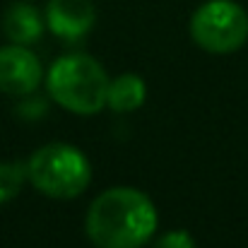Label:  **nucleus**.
Listing matches in <instances>:
<instances>
[{
    "mask_svg": "<svg viewBox=\"0 0 248 248\" xmlns=\"http://www.w3.org/2000/svg\"><path fill=\"white\" fill-rule=\"evenodd\" d=\"M152 200L135 188H108L87 210L84 229L96 248H140L157 232Z\"/></svg>",
    "mask_w": 248,
    "mask_h": 248,
    "instance_id": "nucleus-1",
    "label": "nucleus"
},
{
    "mask_svg": "<svg viewBox=\"0 0 248 248\" xmlns=\"http://www.w3.org/2000/svg\"><path fill=\"white\" fill-rule=\"evenodd\" d=\"M46 84L53 101L78 116L99 113L108 99V78L104 68L84 53L58 58L48 70Z\"/></svg>",
    "mask_w": 248,
    "mask_h": 248,
    "instance_id": "nucleus-2",
    "label": "nucleus"
},
{
    "mask_svg": "<svg viewBox=\"0 0 248 248\" xmlns=\"http://www.w3.org/2000/svg\"><path fill=\"white\" fill-rule=\"evenodd\" d=\"M29 183L48 198L73 200L87 190L92 181V166L73 145H46L36 150L27 162Z\"/></svg>",
    "mask_w": 248,
    "mask_h": 248,
    "instance_id": "nucleus-3",
    "label": "nucleus"
},
{
    "mask_svg": "<svg viewBox=\"0 0 248 248\" xmlns=\"http://www.w3.org/2000/svg\"><path fill=\"white\" fill-rule=\"evenodd\" d=\"M190 36L207 53H234L248 41V12L234 0H210L193 12Z\"/></svg>",
    "mask_w": 248,
    "mask_h": 248,
    "instance_id": "nucleus-4",
    "label": "nucleus"
},
{
    "mask_svg": "<svg viewBox=\"0 0 248 248\" xmlns=\"http://www.w3.org/2000/svg\"><path fill=\"white\" fill-rule=\"evenodd\" d=\"M41 82V63L24 46L0 48V92L29 94Z\"/></svg>",
    "mask_w": 248,
    "mask_h": 248,
    "instance_id": "nucleus-5",
    "label": "nucleus"
},
{
    "mask_svg": "<svg viewBox=\"0 0 248 248\" xmlns=\"http://www.w3.org/2000/svg\"><path fill=\"white\" fill-rule=\"evenodd\" d=\"M96 7L92 0H48L46 5V22L48 29L68 41L82 39L94 27Z\"/></svg>",
    "mask_w": 248,
    "mask_h": 248,
    "instance_id": "nucleus-6",
    "label": "nucleus"
},
{
    "mask_svg": "<svg viewBox=\"0 0 248 248\" xmlns=\"http://www.w3.org/2000/svg\"><path fill=\"white\" fill-rule=\"evenodd\" d=\"M2 31L5 36L17 44V46H27V44H34L39 41L41 31H44V22H41V15L39 10L31 5V2H12L7 10H5V17H2Z\"/></svg>",
    "mask_w": 248,
    "mask_h": 248,
    "instance_id": "nucleus-7",
    "label": "nucleus"
},
{
    "mask_svg": "<svg viewBox=\"0 0 248 248\" xmlns=\"http://www.w3.org/2000/svg\"><path fill=\"white\" fill-rule=\"evenodd\" d=\"M145 96H147V89L142 78L138 75H121L116 78L113 82H108V99L106 104L118 111V113H128V111H135L145 104Z\"/></svg>",
    "mask_w": 248,
    "mask_h": 248,
    "instance_id": "nucleus-8",
    "label": "nucleus"
},
{
    "mask_svg": "<svg viewBox=\"0 0 248 248\" xmlns=\"http://www.w3.org/2000/svg\"><path fill=\"white\" fill-rule=\"evenodd\" d=\"M27 164L22 162H2L0 164V205L15 200L22 193V186L27 181Z\"/></svg>",
    "mask_w": 248,
    "mask_h": 248,
    "instance_id": "nucleus-9",
    "label": "nucleus"
},
{
    "mask_svg": "<svg viewBox=\"0 0 248 248\" xmlns=\"http://www.w3.org/2000/svg\"><path fill=\"white\" fill-rule=\"evenodd\" d=\"M155 248H195V241L188 232H169L155 244Z\"/></svg>",
    "mask_w": 248,
    "mask_h": 248,
    "instance_id": "nucleus-10",
    "label": "nucleus"
}]
</instances>
